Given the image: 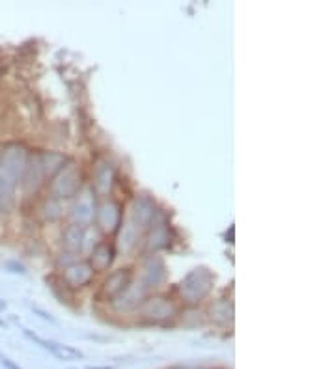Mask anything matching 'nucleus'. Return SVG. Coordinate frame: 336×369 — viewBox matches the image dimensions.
I'll return each instance as SVG.
<instances>
[{"instance_id":"obj_1","label":"nucleus","mask_w":336,"mask_h":369,"mask_svg":"<svg viewBox=\"0 0 336 369\" xmlns=\"http://www.w3.org/2000/svg\"><path fill=\"white\" fill-rule=\"evenodd\" d=\"M29 149L21 144H10L0 155V209H10L13 202V190L23 179L29 165Z\"/></svg>"},{"instance_id":"obj_2","label":"nucleus","mask_w":336,"mask_h":369,"mask_svg":"<svg viewBox=\"0 0 336 369\" xmlns=\"http://www.w3.org/2000/svg\"><path fill=\"white\" fill-rule=\"evenodd\" d=\"M213 284H215V276L210 269L196 267L185 274L180 282V295L187 304H198L210 295Z\"/></svg>"},{"instance_id":"obj_3","label":"nucleus","mask_w":336,"mask_h":369,"mask_svg":"<svg viewBox=\"0 0 336 369\" xmlns=\"http://www.w3.org/2000/svg\"><path fill=\"white\" fill-rule=\"evenodd\" d=\"M82 185V174L80 168L75 163L69 160L57 176L52 177L51 183V196L52 199H68L77 196Z\"/></svg>"},{"instance_id":"obj_4","label":"nucleus","mask_w":336,"mask_h":369,"mask_svg":"<svg viewBox=\"0 0 336 369\" xmlns=\"http://www.w3.org/2000/svg\"><path fill=\"white\" fill-rule=\"evenodd\" d=\"M140 313H143V317L146 321H149V323L163 324L176 317L177 306L176 302L168 299V296H146V301L140 304Z\"/></svg>"},{"instance_id":"obj_5","label":"nucleus","mask_w":336,"mask_h":369,"mask_svg":"<svg viewBox=\"0 0 336 369\" xmlns=\"http://www.w3.org/2000/svg\"><path fill=\"white\" fill-rule=\"evenodd\" d=\"M155 216H157V204H155L154 199L143 194V196H137L135 202H133L131 207V218L129 220L137 226V229L140 233L146 232L152 227L154 224Z\"/></svg>"},{"instance_id":"obj_6","label":"nucleus","mask_w":336,"mask_h":369,"mask_svg":"<svg viewBox=\"0 0 336 369\" xmlns=\"http://www.w3.org/2000/svg\"><path fill=\"white\" fill-rule=\"evenodd\" d=\"M96 218L103 233H116L122 226V205L115 199H105L96 209Z\"/></svg>"},{"instance_id":"obj_7","label":"nucleus","mask_w":336,"mask_h":369,"mask_svg":"<svg viewBox=\"0 0 336 369\" xmlns=\"http://www.w3.org/2000/svg\"><path fill=\"white\" fill-rule=\"evenodd\" d=\"M166 280V265L165 259L157 254H149L144 257L143 262V274H140V282L146 285V289H155L159 287Z\"/></svg>"},{"instance_id":"obj_8","label":"nucleus","mask_w":336,"mask_h":369,"mask_svg":"<svg viewBox=\"0 0 336 369\" xmlns=\"http://www.w3.org/2000/svg\"><path fill=\"white\" fill-rule=\"evenodd\" d=\"M149 291L146 289V285L137 280V282H131L129 287H127L120 296H116L115 301H112V308H115L116 312H129V310H135L146 301V296H148Z\"/></svg>"},{"instance_id":"obj_9","label":"nucleus","mask_w":336,"mask_h":369,"mask_svg":"<svg viewBox=\"0 0 336 369\" xmlns=\"http://www.w3.org/2000/svg\"><path fill=\"white\" fill-rule=\"evenodd\" d=\"M71 216L77 226L86 227L90 226L94 216H96V199L92 196L90 188H86L77 196V202L71 207Z\"/></svg>"},{"instance_id":"obj_10","label":"nucleus","mask_w":336,"mask_h":369,"mask_svg":"<svg viewBox=\"0 0 336 369\" xmlns=\"http://www.w3.org/2000/svg\"><path fill=\"white\" fill-rule=\"evenodd\" d=\"M133 280L131 269H118L112 274H108L107 280L101 285V295L107 301H115L116 296H120L124 291L129 287Z\"/></svg>"},{"instance_id":"obj_11","label":"nucleus","mask_w":336,"mask_h":369,"mask_svg":"<svg viewBox=\"0 0 336 369\" xmlns=\"http://www.w3.org/2000/svg\"><path fill=\"white\" fill-rule=\"evenodd\" d=\"M92 278H94V271H92L90 263H85V262L73 263L71 267L64 269V274H62V282L68 285L69 289L85 287V285L90 284Z\"/></svg>"},{"instance_id":"obj_12","label":"nucleus","mask_w":336,"mask_h":369,"mask_svg":"<svg viewBox=\"0 0 336 369\" xmlns=\"http://www.w3.org/2000/svg\"><path fill=\"white\" fill-rule=\"evenodd\" d=\"M115 185V168L107 160H99L94 170V193L97 196H108Z\"/></svg>"},{"instance_id":"obj_13","label":"nucleus","mask_w":336,"mask_h":369,"mask_svg":"<svg viewBox=\"0 0 336 369\" xmlns=\"http://www.w3.org/2000/svg\"><path fill=\"white\" fill-rule=\"evenodd\" d=\"M43 179H45V174H43V166H41V157L40 153H36L29 157V165H27V170H24L23 176L27 194L38 193L41 185H43Z\"/></svg>"},{"instance_id":"obj_14","label":"nucleus","mask_w":336,"mask_h":369,"mask_svg":"<svg viewBox=\"0 0 336 369\" xmlns=\"http://www.w3.org/2000/svg\"><path fill=\"white\" fill-rule=\"evenodd\" d=\"M115 256L116 250L115 246L107 241H101V243H97V246L92 250L90 256V267L94 273H103V271H107L112 263H115Z\"/></svg>"},{"instance_id":"obj_15","label":"nucleus","mask_w":336,"mask_h":369,"mask_svg":"<svg viewBox=\"0 0 336 369\" xmlns=\"http://www.w3.org/2000/svg\"><path fill=\"white\" fill-rule=\"evenodd\" d=\"M24 334L29 336V338L32 341H36V343H40V345L43 347V349H47V351H51L52 354L60 358V360H73V358H82V352L77 351V349H73V347L60 345V343H54V341L41 340L40 336L32 334L30 330H24Z\"/></svg>"},{"instance_id":"obj_16","label":"nucleus","mask_w":336,"mask_h":369,"mask_svg":"<svg viewBox=\"0 0 336 369\" xmlns=\"http://www.w3.org/2000/svg\"><path fill=\"white\" fill-rule=\"evenodd\" d=\"M40 157L41 166H43V174H45V177H49V179H52V177L57 176L58 172L62 170L64 166L69 163L68 157L64 153H60V151H43V153H40Z\"/></svg>"},{"instance_id":"obj_17","label":"nucleus","mask_w":336,"mask_h":369,"mask_svg":"<svg viewBox=\"0 0 336 369\" xmlns=\"http://www.w3.org/2000/svg\"><path fill=\"white\" fill-rule=\"evenodd\" d=\"M170 241H172L170 227L166 226V224H159V226L152 227V232H149L148 248L154 252L165 250V248H168Z\"/></svg>"},{"instance_id":"obj_18","label":"nucleus","mask_w":336,"mask_h":369,"mask_svg":"<svg viewBox=\"0 0 336 369\" xmlns=\"http://www.w3.org/2000/svg\"><path fill=\"white\" fill-rule=\"evenodd\" d=\"M210 319L213 323L222 324V326L232 323V319H234V306H232V302L224 301V299L213 302L210 306Z\"/></svg>"},{"instance_id":"obj_19","label":"nucleus","mask_w":336,"mask_h":369,"mask_svg":"<svg viewBox=\"0 0 336 369\" xmlns=\"http://www.w3.org/2000/svg\"><path fill=\"white\" fill-rule=\"evenodd\" d=\"M120 235H118V244L124 252H131L137 246L138 239H140V232L131 220L124 222V226H120Z\"/></svg>"},{"instance_id":"obj_20","label":"nucleus","mask_w":336,"mask_h":369,"mask_svg":"<svg viewBox=\"0 0 336 369\" xmlns=\"http://www.w3.org/2000/svg\"><path fill=\"white\" fill-rule=\"evenodd\" d=\"M82 244H85V227L71 224L64 229V246L69 252H80L82 250Z\"/></svg>"},{"instance_id":"obj_21","label":"nucleus","mask_w":336,"mask_h":369,"mask_svg":"<svg viewBox=\"0 0 336 369\" xmlns=\"http://www.w3.org/2000/svg\"><path fill=\"white\" fill-rule=\"evenodd\" d=\"M45 216L49 220H58L62 216V209H60V204L58 199H49L45 204Z\"/></svg>"},{"instance_id":"obj_22","label":"nucleus","mask_w":336,"mask_h":369,"mask_svg":"<svg viewBox=\"0 0 336 369\" xmlns=\"http://www.w3.org/2000/svg\"><path fill=\"white\" fill-rule=\"evenodd\" d=\"M6 267L8 269H13L12 273H21V274H24V267H23V265H17V263H6Z\"/></svg>"},{"instance_id":"obj_23","label":"nucleus","mask_w":336,"mask_h":369,"mask_svg":"<svg viewBox=\"0 0 336 369\" xmlns=\"http://www.w3.org/2000/svg\"><path fill=\"white\" fill-rule=\"evenodd\" d=\"M0 362H2V366H4L6 369H21L19 366H15L12 360H8V358H0Z\"/></svg>"},{"instance_id":"obj_24","label":"nucleus","mask_w":336,"mask_h":369,"mask_svg":"<svg viewBox=\"0 0 336 369\" xmlns=\"http://www.w3.org/2000/svg\"><path fill=\"white\" fill-rule=\"evenodd\" d=\"M174 369H205V368H196V366H180V368Z\"/></svg>"},{"instance_id":"obj_25","label":"nucleus","mask_w":336,"mask_h":369,"mask_svg":"<svg viewBox=\"0 0 336 369\" xmlns=\"http://www.w3.org/2000/svg\"><path fill=\"white\" fill-rule=\"evenodd\" d=\"M6 308V302H0V310H4Z\"/></svg>"},{"instance_id":"obj_26","label":"nucleus","mask_w":336,"mask_h":369,"mask_svg":"<svg viewBox=\"0 0 336 369\" xmlns=\"http://www.w3.org/2000/svg\"><path fill=\"white\" fill-rule=\"evenodd\" d=\"M88 369H112V368H108V366H105V368H88Z\"/></svg>"},{"instance_id":"obj_27","label":"nucleus","mask_w":336,"mask_h":369,"mask_svg":"<svg viewBox=\"0 0 336 369\" xmlns=\"http://www.w3.org/2000/svg\"><path fill=\"white\" fill-rule=\"evenodd\" d=\"M0 326H4V321H2V319H0Z\"/></svg>"},{"instance_id":"obj_28","label":"nucleus","mask_w":336,"mask_h":369,"mask_svg":"<svg viewBox=\"0 0 336 369\" xmlns=\"http://www.w3.org/2000/svg\"><path fill=\"white\" fill-rule=\"evenodd\" d=\"M0 204H2V196H0Z\"/></svg>"}]
</instances>
